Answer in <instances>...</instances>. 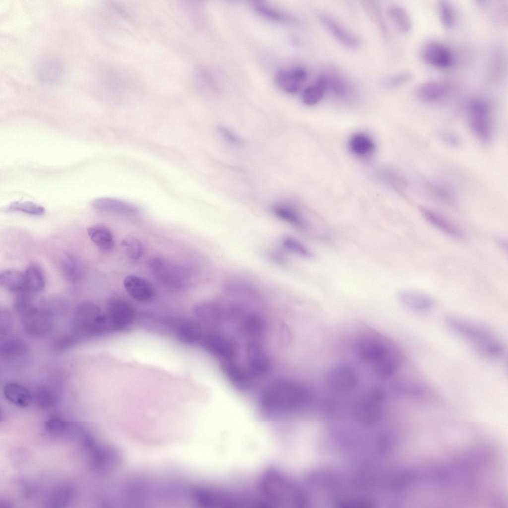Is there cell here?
<instances>
[{"label":"cell","mask_w":508,"mask_h":508,"mask_svg":"<svg viewBox=\"0 0 508 508\" xmlns=\"http://www.w3.org/2000/svg\"><path fill=\"white\" fill-rule=\"evenodd\" d=\"M321 77L324 81L326 90L329 89L339 98H349L353 95L354 91L352 86L337 75H324Z\"/></svg>","instance_id":"obj_24"},{"label":"cell","mask_w":508,"mask_h":508,"mask_svg":"<svg viewBox=\"0 0 508 508\" xmlns=\"http://www.w3.org/2000/svg\"><path fill=\"white\" fill-rule=\"evenodd\" d=\"M274 215L282 221L294 226L305 228L306 224L297 211L290 206L277 204L272 207Z\"/></svg>","instance_id":"obj_27"},{"label":"cell","mask_w":508,"mask_h":508,"mask_svg":"<svg viewBox=\"0 0 508 508\" xmlns=\"http://www.w3.org/2000/svg\"><path fill=\"white\" fill-rule=\"evenodd\" d=\"M307 77V73L302 69L292 70H283L277 75V82L283 91L293 93L300 88Z\"/></svg>","instance_id":"obj_17"},{"label":"cell","mask_w":508,"mask_h":508,"mask_svg":"<svg viewBox=\"0 0 508 508\" xmlns=\"http://www.w3.org/2000/svg\"><path fill=\"white\" fill-rule=\"evenodd\" d=\"M387 14L396 28L402 33H407L412 28L411 17L403 7L393 4L387 8Z\"/></svg>","instance_id":"obj_25"},{"label":"cell","mask_w":508,"mask_h":508,"mask_svg":"<svg viewBox=\"0 0 508 508\" xmlns=\"http://www.w3.org/2000/svg\"><path fill=\"white\" fill-rule=\"evenodd\" d=\"M33 398L36 405L44 409L53 408L58 402L56 392L51 388L45 386L39 387L36 389Z\"/></svg>","instance_id":"obj_30"},{"label":"cell","mask_w":508,"mask_h":508,"mask_svg":"<svg viewBox=\"0 0 508 508\" xmlns=\"http://www.w3.org/2000/svg\"><path fill=\"white\" fill-rule=\"evenodd\" d=\"M122 247L125 249L127 256L132 260H137L142 255L143 247L141 242L137 238L128 235L121 241Z\"/></svg>","instance_id":"obj_35"},{"label":"cell","mask_w":508,"mask_h":508,"mask_svg":"<svg viewBox=\"0 0 508 508\" xmlns=\"http://www.w3.org/2000/svg\"><path fill=\"white\" fill-rule=\"evenodd\" d=\"M177 335L182 342L190 344L198 341L202 336L200 325L193 321H187L182 323L178 327Z\"/></svg>","instance_id":"obj_28"},{"label":"cell","mask_w":508,"mask_h":508,"mask_svg":"<svg viewBox=\"0 0 508 508\" xmlns=\"http://www.w3.org/2000/svg\"><path fill=\"white\" fill-rule=\"evenodd\" d=\"M0 283L11 292L27 294L24 272L12 269H4L0 273Z\"/></svg>","instance_id":"obj_18"},{"label":"cell","mask_w":508,"mask_h":508,"mask_svg":"<svg viewBox=\"0 0 508 508\" xmlns=\"http://www.w3.org/2000/svg\"><path fill=\"white\" fill-rule=\"evenodd\" d=\"M254 6L257 11L268 18L281 21H288L290 19L289 16L283 13L259 2L255 3Z\"/></svg>","instance_id":"obj_39"},{"label":"cell","mask_w":508,"mask_h":508,"mask_svg":"<svg viewBox=\"0 0 508 508\" xmlns=\"http://www.w3.org/2000/svg\"><path fill=\"white\" fill-rule=\"evenodd\" d=\"M355 347L359 358L382 377L394 375L403 362L404 357L400 348L390 341L377 335L360 337Z\"/></svg>","instance_id":"obj_1"},{"label":"cell","mask_w":508,"mask_h":508,"mask_svg":"<svg viewBox=\"0 0 508 508\" xmlns=\"http://www.w3.org/2000/svg\"><path fill=\"white\" fill-rule=\"evenodd\" d=\"M284 247L289 251L300 256L309 258L311 254L308 249L295 239L286 237L283 240Z\"/></svg>","instance_id":"obj_37"},{"label":"cell","mask_w":508,"mask_h":508,"mask_svg":"<svg viewBox=\"0 0 508 508\" xmlns=\"http://www.w3.org/2000/svg\"><path fill=\"white\" fill-rule=\"evenodd\" d=\"M27 294L42 291L45 286V278L41 268L37 264L29 265L24 272Z\"/></svg>","instance_id":"obj_23"},{"label":"cell","mask_w":508,"mask_h":508,"mask_svg":"<svg viewBox=\"0 0 508 508\" xmlns=\"http://www.w3.org/2000/svg\"><path fill=\"white\" fill-rule=\"evenodd\" d=\"M421 56L426 63L441 68L451 66L454 62L450 50L436 41H430L424 44L421 50Z\"/></svg>","instance_id":"obj_10"},{"label":"cell","mask_w":508,"mask_h":508,"mask_svg":"<svg viewBox=\"0 0 508 508\" xmlns=\"http://www.w3.org/2000/svg\"><path fill=\"white\" fill-rule=\"evenodd\" d=\"M72 324L77 333L85 335L97 334L109 329L106 315L95 303L86 301L74 309Z\"/></svg>","instance_id":"obj_4"},{"label":"cell","mask_w":508,"mask_h":508,"mask_svg":"<svg viewBox=\"0 0 508 508\" xmlns=\"http://www.w3.org/2000/svg\"><path fill=\"white\" fill-rule=\"evenodd\" d=\"M45 428L50 433L54 435H61L67 429L66 422L58 417H52L45 422Z\"/></svg>","instance_id":"obj_40"},{"label":"cell","mask_w":508,"mask_h":508,"mask_svg":"<svg viewBox=\"0 0 508 508\" xmlns=\"http://www.w3.org/2000/svg\"><path fill=\"white\" fill-rule=\"evenodd\" d=\"M218 131L221 136L227 141L233 144H239L241 142L240 138L229 128L220 126Z\"/></svg>","instance_id":"obj_43"},{"label":"cell","mask_w":508,"mask_h":508,"mask_svg":"<svg viewBox=\"0 0 508 508\" xmlns=\"http://www.w3.org/2000/svg\"><path fill=\"white\" fill-rule=\"evenodd\" d=\"M439 137L445 144L451 147H457L461 144L459 137L451 132L441 131L439 133Z\"/></svg>","instance_id":"obj_42"},{"label":"cell","mask_w":508,"mask_h":508,"mask_svg":"<svg viewBox=\"0 0 508 508\" xmlns=\"http://www.w3.org/2000/svg\"><path fill=\"white\" fill-rule=\"evenodd\" d=\"M446 324L456 334L485 356L497 358L502 356L504 346L490 328L477 321L456 315H449Z\"/></svg>","instance_id":"obj_2"},{"label":"cell","mask_w":508,"mask_h":508,"mask_svg":"<svg viewBox=\"0 0 508 508\" xmlns=\"http://www.w3.org/2000/svg\"><path fill=\"white\" fill-rule=\"evenodd\" d=\"M0 330L1 334H6L11 325L12 318L10 314L6 310L0 312Z\"/></svg>","instance_id":"obj_44"},{"label":"cell","mask_w":508,"mask_h":508,"mask_svg":"<svg viewBox=\"0 0 508 508\" xmlns=\"http://www.w3.org/2000/svg\"><path fill=\"white\" fill-rule=\"evenodd\" d=\"M349 147L353 153L359 156H364L373 151L374 144L368 136L358 133L351 137L349 141Z\"/></svg>","instance_id":"obj_33"},{"label":"cell","mask_w":508,"mask_h":508,"mask_svg":"<svg viewBox=\"0 0 508 508\" xmlns=\"http://www.w3.org/2000/svg\"><path fill=\"white\" fill-rule=\"evenodd\" d=\"M109 329L119 330L128 326L134 318V310L127 302L119 298L109 301L106 315Z\"/></svg>","instance_id":"obj_8"},{"label":"cell","mask_w":508,"mask_h":508,"mask_svg":"<svg viewBox=\"0 0 508 508\" xmlns=\"http://www.w3.org/2000/svg\"><path fill=\"white\" fill-rule=\"evenodd\" d=\"M328 387L336 391L349 390L358 384V377L355 371L347 365H339L331 369L326 377Z\"/></svg>","instance_id":"obj_12"},{"label":"cell","mask_w":508,"mask_h":508,"mask_svg":"<svg viewBox=\"0 0 508 508\" xmlns=\"http://www.w3.org/2000/svg\"><path fill=\"white\" fill-rule=\"evenodd\" d=\"M369 16L379 25L383 31H385V25L382 18L381 10L375 2L373 1H364L362 4Z\"/></svg>","instance_id":"obj_41"},{"label":"cell","mask_w":508,"mask_h":508,"mask_svg":"<svg viewBox=\"0 0 508 508\" xmlns=\"http://www.w3.org/2000/svg\"><path fill=\"white\" fill-rule=\"evenodd\" d=\"M27 353V345L18 338H8L1 344L0 354L4 358L17 359L25 356Z\"/></svg>","instance_id":"obj_26"},{"label":"cell","mask_w":508,"mask_h":508,"mask_svg":"<svg viewBox=\"0 0 508 508\" xmlns=\"http://www.w3.org/2000/svg\"><path fill=\"white\" fill-rule=\"evenodd\" d=\"M87 232L91 240L100 250L107 252L114 248V237L107 227L100 225L92 226L88 229Z\"/></svg>","instance_id":"obj_21"},{"label":"cell","mask_w":508,"mask_h":508,"mask_svg":"<svg viewBox=\"0 0 508 508\" xmlns=\"http://www.w3.org/2000/svg\"><path fill=\"white\" fill-rule=\"evenodd\" d=\"M399 302L405 307L416 311H424L434 305L433 298L425 293L414 290L404 289L397 294Z\"/></svg>","instance_id":"obj_15"},{"label":"cell","mask_w":508,"mask_h":508,"mask_svg":"<svg viewBox=\"0 0 508 508\" xmlns=\"http://www.w3.org/2000/svg\"><path fill=\"white\" fill-rule=\"evenodd\" d=\"M126 291L134 299L145 301L150 299L154 295L152 285L145 279L134 275L126 276L123 281Z\"/></svg>","instance_id":"obj_16"},{"label":"cell","mask_w":508,"mask_h":508,"mask_svg":"<svg viewBox=\"0 0 508 508\" xmlns=\"http://www.w3.org/2000/svg\"><path fill=\"white\" fill-rule=\"evenodd\" d=\"M318 19L327 30L341 44L350 49H356L361 44L359 37L331 15L320 13Z\"/></svg>","instance_id":"obj_11"},{"label":"cell","mask_w":508,"mask_h":508,"mask_svg":"<svg viewBox=\"0 0 508 508\" xmlns=\"http://www.w3.org/2000/svg\"><path fill=\"white\" fill-rule=\"evenodd\" d=\"M412 73L409 71L397 73L387 78L384 81V86L389 89H395L401 87L411 80Z\"/></svg>","instance_id":"obj_38"},{"label":"cell","mask_w":508,"mask_h":508,"mask_svg":"<svg viewBox=\"0 0 508 508\" xmlns=\"http://www.w3.org/2000/svg\"><path fill=\"white\" fill-rule=\"evenodd\" d=\"M153 275L161 283L172 288L186 286L191 278V274L185 267L174 265L161 257H154L148 261Z\"/></svg>","instance_id":"obj_6"},{"label":"cell","mask_w":508,"mask_h":508,"mask_svg":"<svg viewBox=\"0 0 508 508\" xmlns=\"http://www.w3.org/2000/svg\"><path fill=\"white\" fill-rule=\"evenodd\" d=\"M446 91L445 85L438 80H429L421 84L417 88V98L424 102H431L439 99Z\"/></svg>","instance_id":"obj_22"},{"label":"cell","mask_w":508,"mask_h":508,"mask_svg":"<svg viewBox=\"0 0 508 508\" xmlns=\"http://www.w3.org/2000/svg\"><path fill=\"white\" fill-rule=\"evenodd\" d=\"M3 210L7 212H21L33 216L43 215L45 211L42 206L30 201H15L5 206Z\"/></svg>","instance_id":"obj_34"},{"label":"cell","mask_w":508,"mask_h":508,"mask_svg":"<svg viewBox=\"0 0 508 508\" xmlns=\"http://www.w3.org/2000/svg\"><path fill=\"white\" fill-rule=\"evenodd\" d=\"M91 205L95 209L100 212L120 216H136L140 213L139 208L136 205L114 198H99L93 200Z\"/></svg>","instance_id":"obj_13"},{"label":"cell","mask_w":508,"mask_h":508,"mask_svg":"<svg viewBox=\"0 0 508 508\" xmlns=\"http://www.w3.org/2000/svg\"><path fill=\"white\" fill-rule=\"evenodd\" d=\"M5 398L13 405L26 407L31 402L32 395L28 389L16 382H8L3 387Z\"/></svg>","instance_id":"obj_20"},{"label":"cell","mask_w":508,"mask_h":508,"mask_svg":"<svg viewBox=\"0 0 508 508\" xmlns=\"http://www.w3.org/2000/svg\"><path fill=\"white\" fill-rule=\"evenodd\" d=\"M61 270L68 281L75 282L82 277L83 269L79 261L72 256L65 257L61 262Z\"/></svg>","instance_id":"obj_32"},{"label":"cell","mask_w":508,"mask_h":508,"mask_svg":"<svg viewBox=\"0 0 508 508\" xmlns=\"http://www.w3.org/2000/svg\"><path fill=\"white\" fill-rule=\"evenodd\" d=\"M431 188L433 193L438 197L445 200L450 199L451 192L445 187L436 184L432 185Z\"/></svg>","instance_id":"obj_45"},{"label":"cell","mask_w":508,"mask_h":508,"mask_svg":"<svg viewBox=\"0 0 508 508\" xmlns=\"http://www.w3.org/2000/svg\"><path fill=\"white\" fill-rule=\"evenodd\" d=\"M84 441L89 452L90 465L94 469L107 471L119 460L118 454L112 448L98 445L90 437H86Z\"/></svg>","instance_id":"obj_9"},{"label":"cell","mask_w":508,"mask_h":508,"mask_svg":"<svg viewBox=\"0 0 508 508\" xmlns=\"http://www.w3.org/2000/svg\"><path fill=\"white\" fill-rule=\"evenodd\" d=\"M326 90L324 81L320 77L316 83L304 90L302 96V102L308 106L317 104L322 99Z\"/></svg>","instance_id":"obj_31"},{"label":"cell","mask_w":508,"mask_h":508,"mask_svg":"<svg viewBox=\"0 0 508 508\" xmlns=\"http://www.w3.org/2000/svg\"><path fill=\"white\" fill-rule=\"evenodd\" d=\"M468 125L473 135L483 144L489 143L493 134L490 105L485 101L473 100L468 106Z\"/></svg>","instance_id":"obj_5"},{"label":"cell","mask_w":508,"mask_h":508,"mask_svg":"<svg viewBox=\"0 0 508 508\" xmlns=\"http://www.w3.org/2000/svg\"><path fill=\"white\" fill-rule=\"evenodd\" d=\"M438 11L442 24L446 28H451L454 24L455 16L450 4L445 0L439 1L438 4Z\"/></svg>","instance_id":"obj_36"},{"label":"cell","mask_w":508,"mask_h":508,"mask_svg":"<svg viewBox=\"0 0 508 508\" xmlns=\"http://www.w3.org/2000/svg\"><path fill=\"white\" fill-rule=\"evenodd\" d=\"M21 323L24 331L35 338L47 335L54 326L53 313L45 308L32 305L21 314Z\"/></svg>","instance_id":"obj_7"},{"label":"cell","mask_w":508,"mask_h":508,"mask_svg":"<svg viewBox=\"0 0 508 508\" xmlns=\"http://www.w3.org/2000/svg\"><path fill=\"white\" fill-rule=\"evenodd\" d=\"M419 211L431 225L445 234L455 239H460L463 233L459 226L444 216L426 207L420 206Z\"/></svg>","instance_id":"obj_14"},{"label":"cell","mask_w":508,"mask_h":508,"mask_svg":"<svg viewBox=\"0 0 508 508\" xmlns=\"http://www.w3.org/2000/svg\"><path fill=\"white\" fill-rule=\"evenodd\" d=\"M64 71V66L60 61L50 58L40 63L37 71L40 80L43 82L55 84L61 79Z\"/></svg>","instance_id":"obj_19"},{"label":"cell","mask_w":508,"mask_h":508,"mask_svg":"<svg viewBox=\"0 0 508 508\" xmlns=\"http://www.w3.org/2000/svg\"><path fill=\"white\" fill-rule=\"evenodd\" d=\"M73 494V489L69 485L60 486L49 494L47 500L48 505L53 508L64 507L72 500Z\"/></svg>","instance_id":"obj_29"},{"label":"cell","mask_w":508,"mask_h":508,"mask_svg":"<svg viewBox=\"0 0 508 508\" xmlns=\"http://www.w3.org/2000/svg\"><path fill=\"white\" fill-rule=\"evenodd\" d=\"M260 486L269 501L282 507H291L297 500L293 485L287 477L276 470L270 469L264 474Z\"/></svg>","instance_id":"obj_3"}]
</instances>
